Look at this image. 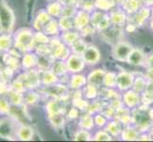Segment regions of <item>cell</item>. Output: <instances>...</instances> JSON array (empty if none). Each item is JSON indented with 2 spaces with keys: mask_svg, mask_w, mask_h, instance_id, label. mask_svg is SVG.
Instances as JSON below:
<instances>
[{
  "mask_svg": "<svg viewBox=\"0 0 153 142\" xmlns=\"http://www.w3.org/2000/svg\"><path fill=\"white\" fill-rule=\"evenodd\" d=\"M12 103L9 102V99L5 98H0V114L9 115Z\"/></svg>",
  "mask_w": 153,
  "mask_h": 142,
  "instance_id": "60d3db41",
  "label": "cell"
},
{
  "mask_svg": "<svg viewBox=\"0 0 153 142\" xmlns=\"http://www.w3.org/2000/svg\"><path fill=\"white\" fill-rule=\"evenodd\" d=\"M49 119H50V122L51 123V125L53 126L55 129L63 128V125L65 123V118H64V114H63V112L50 115Z\"/></svg>",
  "mask_w": 153,
  "mask_h": 142,
  "instance_id": "f546056e",
  "label": "cell"
},
{
  "mask_svg": "<svg viewBox=\"0 0 153 142\" xmlns=\"http://www.w3.org/2000/svg\"><path fill=\"white\" fill-rule=\"evenodd\" d=\"M38 101V95L35 92H29L26 96L24 97V102L27 104H34Z\"/></svg>",
  "mask_w": 153,
  "mask_h": 142,
  "instance_id": "bcb514c9",
  "label": "cell"
},
{
  "mask_svg": "<svg viewBox=\"0 0 153 142\" xmlns=\"http://www.w3.org/2000/svg\"><path fill=\"white\" fill-rule=\"evenodd\" d=\"M151 118H153V116H151Z\"/></svg>",
  "mask_w": 153,
  "mask_h": 142,
  "instance_id": "e7e4bbea",
  "label": "cell"
},
{
  "mask_svg": "<svg viewBox=\"0 0 153 142\" xmlns=\"http://www.w3.org/2000/svg\"><path fill=\"white\" fill-rule=\"evenodd\" d=\"M23 104H12L10 106L9 115L12 116L13 119L16 120L17 122H23L25 121L26 118H28V115L23 108Z\"/></svg>",
  "mask_w": 153,
  "mask_h": 142,
  "instance_id": "5bb4252c",
  "label": "cell"
},
{
  "mask_svg": "<svg viewBox=\"0 0 153 142\" xmlns=\"http://www.w3.org/2000/svg\"><path fill=\"white\" fill-rule=\"evenodd\" d=\"M15 23V16L13 10L5 0H0V24L2 25L4 33L13 32Z\"/></svg>",
  "mask_w": 153,
  "mask_h": 142,
  "instance_id": "7a4b0ae2",
  "label": "cell"
},
{
  "mask_svg": "<svg viewBox=\"0 0 153 142\" xmlns=\"http://www.w3.org/2000/svg\"><path fill=\"white\" fill-rule=\"evenodd\" d=\"M4 33V29H3V27H2V25L0 24V35L3 34Z\"/></svg>",
  "mask_w": 153,
  "mask_h": 142,
  "instance_id": "91938a15",
  "label": "cell"
},
{
  "mask_svg": "<svg viewBox=\"0 0 153 142\" xmlns=\"http://www.w3.org/2000/svg\"><path fill=\"white\" fill-rule=\"evenodd\" d=\"M59 27L62 31H68L71 30L74 27V20L73 17H67V16H61V18L58 21Z\"/></svg>",
  "mask_w": 153,
  "mask_h": 142,
  "instance_id": "836d02e7",
  "label": "cell"
},
{
  "mask_svg": "<svg viewBox=\"0 0 153 142\" xmlns=\"http://www.w3.org/2000/svg\"><path fill=\"white\" fill-rule=\"evenodd\" d=\"M110 22L115 27H122L126 23V12L125 10H113V12L109 14Z\"/></svg>",
  "mask_w": 153,
  "mask_h": 142,
  "instance_id": "44dd1931",
  "label": "cell"
},
{
  "mask_svg": "<svg viewBox=\"0 0 153 142\" xmlns=\"http://www.w3.org/2000/svg\"><path fill=\"white\" fill-rule=\"evenodd\" d=\"M63 6H74L77 0H58Z\"/></svg>",
  "mask_w": 153,
  "mask_h": 142,
  "instance_id": "816d5d0a",
  "label": "cell"
},
{
  "mask_svg": "<svg viewBox=\"0 0 153 142\" xmlns=\"http://www.w3.org/2000/svg\"><path fill=\"white\" fill-rule=\"evenodd\" d=\"M146 79L149 81H153V69L152 68H149V70L146 72Z\"/></svg>",
  "mask_w": 153,
  "mask_h": 142,
  "instance_id": "db71d44e",
  "label": "cell"
},
{
  "mask_svg": "<svg viewBox=\"0 0 153 142\" xmlns=\"http://www.w3.org/2000/svg\"><path fill=\"white\" fill-rule=\"evenodd\" d=\"M47 12L51 15V17H58L62 15V10H63V5L59 1H54L50 3L47 6Z\"/></svg>",
  "mask_w": 153,
  "mask_h": 142,
  "instance_id": "484cf974",
  "label": "cell"
},
{
  "mask_svg": "<svg viewBox=\"0 0 153 142\" xmlns=\"http://www.w3.org/2000/svg\"><path fill=\"white\" fill-rule=\"evenodd\" d=\"M51 70L55 73L57 76H62L65 75L68 70V66H67V63L64 62V60H57L54 61L53 64H52Z\"/></svg>",
  "mask_w": 153,
  "mask_h": 142,
  "instance_id": "d4e9b609",
  "label": "cell"
},
{
  "mask_svg": "<svg viewBox=\"0 0 153 142\" xmlns=\"http://www.w3.org/2000/svg\"><path fill=\"white\" fill-rule=\"evenodd\" d=\"M126 13L133 14L139 10V0H124L122 2Z\"/></svg>",
  "mask_w": 153,
  "mask_h": 142,
  "instance_id": "d6a6232c",
  "label": "cell"
},
{
  "mask_svg": "<svg viewBox=\"0 0 153 142\" xmlns=\"http://www.w3.org/2000/svg\"><path fill=\"white\" fill-rule=\"evenodd\" d=\"M76 10L74 6H63L62 15L61 16H67V17H74L76 14Z\"/></svg>",
  "mask_w": 153,
  "mask_h": 142,
  "instance_id": "f6af8a7d",
  "label": "cell"
},
{
  "mask_svg": "<svg viewBox=\"0 0 153 142\" xmlns=\"http://www.w3.org/2000/svg\"><path fill=\"white\" fill-rule=\"evenodd\" d=\"M133 47L126 42H119L113 47V57L118 61H128V58Z\"/></svg>",
  "mask_w": 153,
  "mask_h": 142,
  "instance_id": "5b68a950",
  "label": "cell"
},
{
  "mask_svg": "<svg viewBox=\"0 0 153 142\" xmlns=\"http://www.w3.org/2000/svg\"><path fill=\"white\" fill-rule=\"evenodd\" d=\"M72 103H73V106L76 107L79 110H85V111H88V102L86 101V99H82V95L80 93V91H78L75 93L74 95V98L72 99Z\"/></svg>",
  "mask_w": 153,
  "mask_h": 142,
  "instance_id": "f1b7e54d",
  "label": "cell"
},
{
  "mask_svg": "<svg viewBox=\"0 0 153 142\" xmlns=\"http://www.w3.org/2000/svg\"><path fill=\"white\" fill-rule=\"evenodd\" d=\"M34 4H35V0H28V5H29V10H30V12L33 10Z\"/></svg>",
  "mask_w": 153,
  "mask_h": 142,
  "instance_id": "9f6ffc18",
  "label": "cell"
},
{
  "mask_svg": "<svg viewBox=\"0 0 153 142\" xmlns=\"http://www.w3.org/2000/svg\"><path fill=\"white\" fill-rule=\"evenodd\" d=\"M9 89L7 85H6V82L5 81H0V96L1 95H5L7 94V92L9 91Z\"/></svg>",
  "mask_w": 153,
  "mask_h": 142,
  "instance_id": "681fc988",
  "label": "cell"
},
{
  "mask_svg": "<svg viewBox=\"0 0 153 142\" xmlns=\"http://www.w3.org/2000/svg\"><path fill=\"white\" fill-rule=\"evenodd\" d=\"M82 56L86 64L88 65H95L101 59V53L95 46H88Z\"/></svg>",
  "mask_w": 153,
  "mask_h": 142,
  "instance_id": "ba28073f",
  "label": "cell"
},
{
  "mask_svg": "<svg viewBox=\"0 0 153 142\" xmlns=\"http://www.w3.org/2000/svg\"><path fill=\"white\" fill-rule=\"evenodd\" d=\"M66 63H67L68 70L72 73H78L82 71L86 64L83 59V56L76 53L68 56Z\"/></svg>",
  "mask_w": 153,
  "mask_h": 142,
  "instance_id": "8992f818",
  "label": "cell"
},
{
  "mask_svg": "<svg viewBox=\"0 0 153 142\" xmlns=\"http://www.w3.org/2000/svg\"><path fill=\"white\" fill-rule=\"evenodd\" d=\"M13 38L10 34L5 33L0 35V52L10 51L13 46Z\"/></svg>",
  "mask_w": 153,
  "mask_h": 142,
  "instance_id": "83f0119b",
  "label": "cell"
},
{
  "mask_svg": "<svg viewBox=\"0 0 153 142\" xmlns=\"http://www.w3.org/2000/svg\"><path fill=\"white\" fill-rule=\"evenodd\" d=\"M51 19V16L48 13L47 10H41L38 13L37 16L35 17L33 21V28L37 30L43 32L46 25L49 23V21Z\"/></svg>",
  "mask_w": 153,
  "mask_h": 142,
  "instance_id": "8fae6325",
  "label": "cell"
},
{
  "mask_svg": "<svg viewBox=\"0 0 153 142\" xmlns=\"http://www.w3.org/2000/svg\"><path fill=\"white\" fill-rule=\"evenodd\" d=\"M63 42L51 49V55L56 60H67L70 56V49Z\"/></svg>",
  "mask_w": 153,
  "mask_h": 142,
  "instance_id": "7c38bea8",
  "label": "cell"
},
{
  "mask_svg": "<svg viewBox=\"0 0 153 142\" xmlns=\"http://www.w3.org/2000/svg\"><path fill=\"white\" fill-rule=\"evenodd\" d=\"M121 123L119 120H112V121H109L105 125V131L110 135H114L117 136L122 132V128H121Z\"/></svg>",
  "mask_w": 153,
  "mask_h": 142,
  "instance_id": "4316f807",
  "label": "cell"
},
{
  "mask_svg": "<svg viewBox=\"0 0 153 142\" xmlns=\"http://www.w3.org/2000/svg\"><path fill=\"white\" fill-rule=\"evenodd\" d=\"M33 129L30 127V126L27 124H22L19 126L16 132V136L18 139L22 140V141H29L31 140L33 138Z\"/></svg>",
  "mask_w": 153,
  "mask_h": 142,
  "instance_id": "9a60e30c",
  "label": "cell"
},
{
  "mask_svg": "<svg viewBox=\"0 0 153 142\" xmlns=\"http://www.w3.org/2000/svg\"><path fill=\"white\" fill-rule=\"evenodd\" d=\"M34 34L35 33H33V30L30 29H19L14 36L15 49L22 52H25V53L31 50L33 39H34Z\"/></svg>",
  "mask_w": 153,
  "mask_h": 142,
  "instance_id": "6da1fadb",
  "label": "cell"
},
{
  "mask_svg": "<svg viewBox=\"0 0 153 142\" xmlns=\"http://www.w3.org/2000/svg\"><path fill=\"white\" fill-rule=\"evenodd\" d=\"M82 9L86 12H88V10H92L94 7H95V3H94L93 0H84L81 4Z\"/></svg>",
  "mask_w": 153,
  "mask_h": 142,
  "instance_id": "7dc6e473",
  "label": "cell"
},
{
  "mask_svg": "<svg viewBox=\"0 0 153 142\" xmlns=\"http://www.w3.org/2000/svg\"><path fill=\"white\" fill-rule=\"evenodd\" d=\"M105 72L103 69H95L94 71L91 72L87 77L88 79V85H91L94 86H100L104 85V78H105Z\"/></svg>",
  "mask_w": 153,
  "mask_h": 142,
  "instance_id": "4fadbf2b",
  "label": "cell"
},
{
  "mask_svg": "<svg viewBox=\"0 0 153 142\" xmlns=\"http://www.w3.org/2000/svg\"><path fill=\"white\" fill-rule=\"evenodd\" d=\"M121 136H122L123 140L126 141H133V140H138L139 139V132L137 129L128 126L121 132Z\"/></svg>",
  "mask_w": 153,
  "mask_h": 142,
  "instance_id": "cb8c5ba5",
  "label": "cell"
},
{
  "mask_svg": "<svg viewBox=\"0 0 153 142\" xmlns=\"http://www.w3.org/2000/svg\"><path fill=\"white\" fill-rule=\"evenodd\" d=\"M134 82V77L133 75L129 72H120L117 75V86L121 91H126L132 87Z\"/></svg>",
  "mask_w": 153,
  "mask_h": 142,
  "instance_id": "52a82bcc",
  "label": "cell"
},
{
  "mask_svg": "<svg viewBox=\"0 0 153 142\" xmlns=\"http://www.w3.org/2000/svg\"><path fill=\"white\" fill-rule=\"evenodd\" d=\"M123 102L128 108H135L138 106L140 102V97L139 93L134 91L133 89H128L123 96Z\"/></svg>",
  "mask_w": 153,
  "mask_h": 142,
  "instance_id": "30bf717a",
  "label": "cell"
},
{
  "mask_svg": "<svg viewBox=\"0 0 153 142\" xmlns=\"http://www.w3.org/2000/svg\"><path fill=\"white\" fill-rule=\"evenodd\" d=\"M151 14V12L149 8H143L140 10H137V12L134 13V17H133V25L136 26V27H139V26H142L145 21L149 17V15Z\"/></svg>",
  "mask_w": 153,
  "mask_h": 142,
  "instance_id": "ac0fdd59",
  "label": "cell"
},
{
  "mask_svg": "<svg viewBox=\"0 0 153 142\" xmlns=\"http://www.w3.org/2000/svg\"><path fill=\"white\" fill-rule=\"evenodd\" d=\"M133 122L136 123L137 129L141 130L142 132L149 129L150 125V120L152 119L149 113H146V110L139 108L136 110V113L132 116Z\"/></svg>",
  "mask_w": 153,
  "mask_h": 142,
  "instance_id": "277c9868",
  "label": "cell"
},
{
  "mask_svg": "<svg viewBox=\"0 0 153 142\" xmlns=\"http://www.w3.org/2000/svg\"><path fill=\"white\" fill-rule=\"evenodd\" d=\"M146 6H153V0H142Z\"/></svg>",
  "mask_w": 153,
  "mask_h": 142,
  "instance_id": "680465c9",
  "label": "cell"
},
{
  "mask_svg": "<svg viewBox=\"0 0 153 142\" xmlns=\"http://www.w3.org/2000/svg\"><path fill=\"white\" fill-rule=\"evenodd\" d=\"M128 64L132 65H141L145 62V54L140 49H133L128 58Z\"/></svg>",
  "mask_w": 153,
  "mask_h": 142,
  "instance_id": "e0dca14e",
  "label": "cell"
},
{
  "mask_svg": "<svg viewBox=\"0 0 153 142\" xmlns=\"http://www.w3.org/2000/svg\"><path fill=\"white\" fill-rule=\"evenodd\" d=\"M151 136L150 135H140L138 140H150Z\"/></svg>",
  "mask_w": 153,
  "mask_h": 142,
  "instance_id": "6f0895ef",
  "label": "cell"
},
{
  "mask_svg": "<svg viewBox=\"0 0 153 142\" xmlns=\"http://www.w3.org/2000/svg\"><path fill=\"white\" fill-rule=\"evenodd\" d=\"M58 82V76L55 73L52 72L51 69L48 70H43L42 71V76H41V83L45 86L52 85Z\"/></svg>",
  "mask_w": 153,
  "mask_h": 142,
  "instance_id": "7402d4cb",
  "label": "cell"
},
{
  "mask_svg": "<svg viewBox=\"0 0 153 142\" xmlns=\"http://www.w3.org/2000/svg\"><path fill=\"white\" fill-rule=\"evenodd\" d=\"M81 32L83 35H85V36H88V35H91L93 33V29L91 26H87L86 28H84L81 29Z\"/></svg>",
  "mask_w": 153,
  "mask_h": 142,
  "instance_id": "f907efd6",
  "label": "cell"
},
{
  "mask_svg": "<svg viewBox=\"0 0 153 142\" xmlns=\"http://www.w3.org/2000/svg\"><path fill=\"white\" fill-rule=\"evenodd\" d=\"M59 29H60L59 23H58L56 20L51 18L49 21V23L46 25V27L44 29L43 32L45 34H47V35H54V34H57L58 33Z\"/></svg>",
  "mask_w": 153,
  "mask_h": 142,
  "instance_id": "e575fe53",
  "label": "cell"
},
{
  "mask_svg": "<svg viewBox=\"0 0 153 142\" xmlns=\"http://www.w3.org/2000/svg\"><path fill=\"white\" fill-rule=\"evenodd\" d=\"M93 140L96 141H110L111 140V135H110L107 131H99L95 134Z\"/></svg>",
  "mask_w": 153,
  "mask_h": 142,
  "instance_id": "7bdbcfd3",
  "label": "cell"
},
{
  "mask_svg": "<svg viewBox=\"0 0 153 142\" xmlns=\"http://www.w3.org/2000/svg\"><path fill=\"white\" fill-rule=\"evenodd\" d=\"M151 15L153 16V9H152V10H151Z\"/></svg>",
  "mask_w": 153,
  "mask_h": 142,
  "instance_id": "be15d7a7",
  "label": "cell"
},
{
  "mask_svg": "<svg viewBox=\"0 0 153 142\" xmlns=\"http://www.w3.org/2000/svg\"><path fill=\"white\" fill-rule=\"evenodd\" d=\"M88 83V79L87 77H85L84 75L81 74H74L72 75V77L71 78L70 81V86L72 89H75V90H78L84 86H86V85Z\"/></svg>",
  "mask_w": 153,
  "mask_h": 142,
  "instance_id": "603a6c76",
  "label": "cell"
},
{
  "mask_svg": "<svg viewBox=\"0 0 153 142\" xmlns=\"http://www.w3.org/2000/svg\"><path fill=\"white\" fill-rule=\"evenodd\" d=\"M38 56L34 53H30L26 52V54L22 58V65L26 70H30L34 68V66L37 65Z\"/></svg>",
  "mask_w": 153,
  "mask_h": 142,
  "instance_id": "ffe728a7",
  "label": "cell"
},
{
  "mask_svg": "<svg viewBox=\"0 0 153 142\" xmlns=\"http://www.w3.org/2000/svg\"><path fill=\"white\" fill-rule=\"evenodd\" d=\"M61 39L63 41V43L66 44L67 46H71L79 39V34L75 32V31H71V30L63 31Z\"/></svg>",
  "mask_w": 153,
  "mask_h": 142,
  "instance_id": "4dcf8cb0",
  "label": "cell"
},
{
  "mask_svg": "<svg viewBox=\"0 0 153 142\" xmlns=\"http://www.w3.org/2000/svg\"><path fill=\"white\" fill-rule=\"evenodd\" d=\"M151 135H153V127H152V128H151Z\"/></svg>",
  "mask_w": 153,
  "mask_h": 142,
  "instance_id": "6125c7cd",
  "label": "cell"
},
{
  "mask_svg": "<svg viewBox=\"0 0 153 142\" xmlns=\"http://www.w3.org/2000/svg\"><path fill=\"white\" fill-rule=\"evenodd\" d=\"M71 49H72V51L74 52L76 54H80L82 55L84 53V51L86 50V49L88 47V45L85 43V41L82 40L79 38L74 44L71 45Z\"/></svg>",
  "mask_w": 153,
  "mask_h": 142,
  "instance_id": "f35d334b",
  "label": "cell"
},
{
  "mask_svg": "<svg viewBox=\"0 0 153 142\" xmlns=\"http://www.w3.org/2000/svg\"><path fill=\"white\" fill-rule=\"evenodd\" d=\"M94 118L91 116V114L87 113L84 116H82V118H80V127L82 129H86V130H91L94 126Z\"/></svg>",
  "mask_w": 153,
  "mask_h": 142,
  "instance_id": "1f68e13d",
  "label": "cell"
},
{
  "mask_svg": "<svg viewBox=\"0 0 153 142\" xmlns=\"http://www.w3.org/2000/svg\"><path fill=\"white\" fill-rule=\"evenodd\" d=\"M146 79L144 78H137L134 79L133 85H132V88L133 90L136 91L137 93H144L146 90Z\"/></svg>",
  "mask_w": 153,
  "mask_h": 142,
  "instance_id": "8d00e7d4",
  "label": "cell"
},
{
  "mask_svg": "<svg viewBox=\"0 0 153 142\" xmlns=\"http://www.w3.org/2000/svg\"><path fill=\"white\" fill-rule=\"evenodd\" d=\"M73 20H74V28L77 29L78 30H81L82 29L86 28L87 26L89 25V23H91V16H89L88 12L82 10L76 13L75 16L73 17Z\"/></svg>",
  "mask_w": 153,
  "mask_h": 142,
  "instance_id": "9c48e42d",
  "label": "cell"
},
{
  "mask_svg": "<svg viewBox=\"0 0 153 142\" xmlns=\"http://www.w3.org/2000/svg\"><path fill=\"white\" fill-rule=\"evenodd\" d=\"M18 127L16 126V120L12 118L0 119V138L4 139H13L16 136Z\"/></svg>",
  "mask_w": 153,
  "mask_h": 142,
  "instance_id": "3957f363",
  "label": "cell"
},
{
  "mask_svg": "<svg viewBox=\"0 0 153 142\" xmlns=\"http://www.w3.org/2000/svg\"><path fill=\"white\" fill-rule=\"evenodd\" d=\"M117 85V75L113 72H105L104 78V85L108 88H113Z\"/></svg>",
  "mask_w": 153,
  "mask_h": 142,
  "instance_id": "d590c367",
  "label": "cell"
},
{
  "mask_svg": "<svg viewBox=\"0 0 153 142\" xmlns=\"http://www.w3.org/2000/svg\"><path fill=\"white\" fill-rule=\"evenodd\" d=\"M94 3H95V8L102 10H110L115 5L113 0H94Z\"/></svg>",
  "mask_w": 153,
  "mask_h": 142,
  "instance_id": "74e56055",
  "label": "cell"
},
{
  "mask_svg": "<svg viewBox=\"0 0 153 142\" xmlns=\"http://www.w3.org/2000/svg\"><path fill=\"white\" fill-rule=\"evenodd\" d=\"M47 113L48 115H53L56 113H62L64 110V105H63L62 99H54L50 101L46 105Z\"/></svg>",
  "mask_w": 153,
  "mask_h": 142,
  "instance_id": "2e32d148",
  "label": "cell"
},
{
  "mask_svg": "<svg viewBox=\"0 0 153 142\" xmlns=\"http://www.w3.org/2000/svg\"><path fill=\"white\" fill-rule=\"evenodd\" d=\"M146 63H147V66H149V68H152L153 69V54H151L149 58H147Z\"/></svg>",
  "mask_w": 153,
  "mask_h": 142,
  "instance_id": "11a10c76",
  "label": "cell"
},
{
  "mask_svg": "<svg viewBox=\"0 0 153 142\" xmlns=\"http://www.w3.org/2000/svg\"><path fill=\"white\" fill-rule=\"evenodd\" d=\"M151 29H153V21H152V22H151Z\"/></svg>",
  "mask_w": 153,
  "mask_h": 142,
  "instance_id": "94428289",
  "label": "cell"
},
{
  "mask_svg": "<svg viewBox=\"0 0 153 142\" xmlns=\"http://www.w3.org/2000/svg\"><path fill=\"white\" fill-rule=\"evenodd\" d=\"M91 139V135L88 133V130L82 129L77 132L74 135V140L76 141H88Z\"/></svg>",
  "mask_w": 153,
  "mask_h": 142,
  "instance_id": "b9f144b4",
  "label": "cell"
},
{
  "mask_svg": "<svg viewBox=\"0 0 153 142\" xmlns=\"http://www.w3.org/2000/svg\"><path fill=\"white\" fill-rule=\"evenodd\" d=\"M94 123L97 125L98 127H104L108 123V118L102 113H98L95 117H94Z\"/></svg>",
  "mask_w": 153,
  "mask_h": 142,
  "instance_id": "ee69618b",
  "label": "cell"
},
{
  "mask_svg": "<svg viewBox=\"0 0 153 142\" xmlns=\"http://www.w3.org/2000/svg\"><path fill=\"white\" fill-rule=\"evenodd\" d=\"M84 95H85V97L87 99H93L97 97L98 95V90H97V87L94 86V85H88L87 83V85L85 86V90H84Z\"/></svg>",
  "mask_w": 153,
  "mask_h": 142,
  "instance_id": "ab89813d",
  "label": "cell"
},
{
  "mask_svg": "<svg viewBox=\"0 0 153 142\" xmlns=\"http://www.w3.org/2000/svg\"><path fill=\"white\" fill-rule=\"evenodd\" d=\"M68 117L71 119H75L79 117V111L76 107L73 106L72 108L70 109V111L68 112Z\"/></svg>",
  "mask_w": 153,
  "mask_h": 142,
  "instance_id": "c3c4849f",
  "label": "cell"
},
{
  "mask_svg": "<svg viewBox=\"0 0 153 142\" xmlns=\"http://www.w3.org/2000/svg\"><path fill=\"white\" fill-rule=\"evenodd\" d=\"M146 93L153 95V81H149L146 82Z\"/></svg>",
  "mask_w": 153,
  "mask_h": 142,
  "instance_id": "f5cc1de1",
  "label": "cell"
},
{
  "mask_svg": "<svg viewBox=\"0 0 153 142\" xmlns=\"http://www.w3.org/2000/svg\"><path fill=\"white\" fill-rule=\"evenodd\" d=\"M45 92H47L49 95L52 96L54 99H63L65 92L67 91V88L64 85H54L46 86L45 88Z\"/></svg>",
  "mask_w": 153,
  "mask_h": 142,
  "instance_id": "d6986e66",
  "label": "cell"
}]
</instances>
